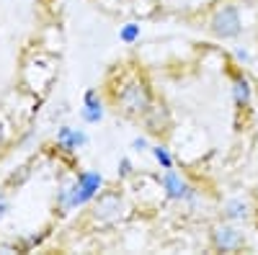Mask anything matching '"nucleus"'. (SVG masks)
<instances>
[{"mask_svg": "<svg viewBox=\"0 0 258 255\" xmlns=\"http://www.w3.org/2000/svg\"><path fill=\"white\" fill-rule=\"evenodd\" d=\"M8 214H11V199H8L6 191H0V222H3Z\"/></svg>", "mask_w": 258, "mask_h": 255, "instance_id": "obj_16", "label": "nucleus"}, {"mask_svg": "<svg viewBox=\"0 0 258 255\" xmlns=\"http://www.w3.org/2000/svg\"><path fill=\"white\" fill-rule=\"evenodd\" d=\"M140 36H142V29H140V24H135V21H126V24L119 29V39L124 41V44H137Z\"/></svg>", "mask_w": 258, "mask_h": 255, "instance_id": "obj_13", "label": "nucleus"}, {"mask_svg": "<svg viewBox=\"0 0 258 255\" xmlns=\"http://www.w3.org/2000/svg\"><path fill=\"white\" fill-rule=\"evenodd\" d=\"M103 101L96 88H88L83 93V106H80V119L85 124H101L103 121Z\"/></svg>", "mask_w": 258, "mask_h": 255, "instance_id": "obj_10", "label": "nucleus"}, {"mask_svg": "<svg viewBox=\"0 0 258 255\" xmlns=\"http://www.w3.org/2000/svg\"><path fill=\"white\" fill-rule=\"evenodd\" d=\"M212 247L220 252H238L245 247V235L232 222L212 227Z\"/></svg>", "mask_w": 258, "mask_h": 255, "instance_id": "obj_6", "label": "nucleus"}, {"mask_svg": "<svg viewBox=\"0 0 258 255\" xmlns=\"http://www.w3.org/2000/svg\"><path fill=\"white\" fill-rule=\"evenodd\" d=\"M158 186L163 188V194L170 201H183V204H197L199 201V188L191 186L186 181V176H181L178 170H163L158 176Z\"/></svg>", "mask_w": 258, "mask_h": 255, "instance_id": "obj_4", "label": "nucleus"}, {"mask_svg": "<svg viewBox=\"0 0 258 255\" xmlns=\"http://www.w3.org/2000/svg\"><path fill=\"white\" fill-rule=\"evenodd\" d=\"M230 91H232V101L240 111H245L250 101H253V82L243 70H232L230 72Z\"/></svg>", "mask_w": 258, "mask_h": 255, "instance_id": "obj_8", "label": "nucleus"}, {"mask_svg": "<svg viewBox=\"0 0 258 255\" xmlns=\"http://www.w3.org/2000/svg\"><path fill=\"white\" fill-rule=\"evenodd\" d=\"M232 54H235V59H238L240 65H248V62H250V52H248V49H243V47H238Z\"/></svg>", "mask_w": 258, "mask_h": 255, "instance_id": "obj_17", "label": "nucleus"}, {"mask_svg": "<svg viewBox=\"0 0 258 255\" xmlns=\"http://www.w3.org/2000/svg\"><path fill=\"white\" fill-rule=\"evenodd\" d=\"M250 217H253V206H250V201L243 199V196H235V199L225 201V206H222V219H225V222L243 224V222H248Z\"/></svg>", "mask_w": 258, "mask_h": 255, "instance_id": "obj_11", "label": "nucleus"}, {"mask_svg": "<svg viewBox=\"0 0 258 255\" xmlns=\"http://www.w3.org/2000/svg\"><path fill=\"white\" fill-rule=\"evenodd\" d=\"M129 150L132 152H147L150 150V139L147 137H135L132 144H129Z\"/></svg>", "mask_w": 258, "mask_h": 255, "instance_id": "obj_15", "label": "nucleus"}, {"mask_svg": "<svg viewBox=\"0 0 258 255\" xmlns=\"http://www.w3.org/2000/svg\"><path fill=\"white\" fill-rule=\"evenodd\" d=\"M114 101L126 116H142L147 111V106L153 103V91L147 88L145 80L132 77L121 85V91L114 96Z\"/></svg>", "mask_w": 258, "mask_h": 255, "instance_id": "obj_2", "label": "nucleus"}, {"mask_svg": "<svg viewBox=\"0 0 258 255\" xmlns=\"http://www.w3.org/2000/svg\"><path fill=\"white\" fill-rule=\"evenodd\" d=\"M93 219L101 224H109L124 217V199L119 191H101L93 199Z\"/></svg>", "mask_w": 258, "mask_h": 255, "instance_id": "obj_5", "label": "nucleus"}, {"mask_svg": "<svg viewBox=\"0 0 258 255\" xmlns=\"http://www.w3.org/2000/svg\"><path fill=\"white\" fill-rule=\"evenodd\" d=\"M150 152H153V157H155V162L160 165V170L176 167V160H173V155H170V150H168L165 144H153V147H150Z\"/></svg>", "mask_w": 258, "mask_h": 255, "instance_id": "obj_12", "label": "nucleus"}, {"mask_svg": "<svg viewBox=\"0 0 258 255\" xmlns=\"http://www.w3.org/2000/svg\"><path fill=\"white\" fill-rule=\"evenodd\" d=\"M147 126V132L150 134H160V132H168V126H170V111L165 109L163 103H158L153 98V103L147 106V111L140 116Z\"/></svg>", "mask_w": 258, "mask_h": 255, "instance_id": "obj_9", "label": "nucleus"}, {"mask_svg": "<svg viewBox=\"0 0 258 255\" xmlns=\"http://www.w3.org/2000/svg\"><path fill=\"white\" fill-rule=\"evenodd\" d=\"M106 181L98 170H80V173L70 181H64L57 188L54 196V206L59 214H70L75 209H83L85 204H91L101 191H103Z\"/></svg>", "mask_w": 258, "mask_h": 255, "instance_id": "obj_1", "label": "nucleus"}, {"mask_svg": "<svg viewBox=\"0 0 258 255\" xmlns=\"http://www.w3.org/2000/svg\"><path fill=\"white\" fill-rule=\"evenodd\" d=\"M209 31L217 39H238L243 34V18H240V8L225 3L209 18Z\"/></svg>", "mask_w": 258, "mask_h": 255, "instance_id": "obj_3", "label": "nucleus"}, {"mask_svg": "<svg viewBox=\"0 0 258 255\" xmlns=\"http://www.w3.org/2000/svg\"><path fill=\"white\" fill-rule=\"evenodd\" d=\"M6 139H8V129H6V124H3V119H0V147L6 144Z\"/></svg>", "mask_w": 258, "mask_h": 255, "instance_id": "obj_18", "label": "nucleus"}, {"mask_svg": "<svg viewBox=\"0 0 258 255\" xmlns=\"http://www.w3.org/2000/svg\"><path fill=\"white\" fill-rule=\"evenodd\" d=\"M54 144L64 157H73L78 155V150H83L88 144V134H85V129H75L70 124H62L54 134Z\"/></svg>", "mask_w": 258, "mask_h": 255, "instance_id": "obj_7", "label": "nucleus"}, {"mask_svg": "<svg viewBox=\"0 0 258 255\" xmlns=\"http://www.w3.org/2000/svg\"><path fill=\"white\" fill-rule=\"evenodd\" d=\"M116 176H119V181L132 178V176H135V165H132V160H129V157H121V160H119V167H116Z\"/></svg>", "mask_w": 258, "mask_h": 255, "instance_id": "obj_14", "label": "nucleus"}]
</instances>
